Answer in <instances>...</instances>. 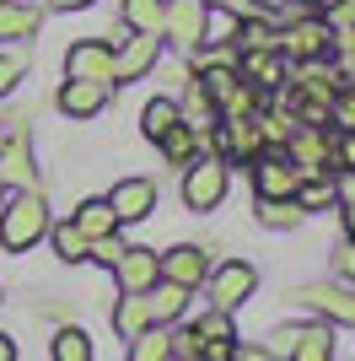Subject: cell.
<instances>
[{"label": "cell", "mask_w": 355, "mask_h": 361, "mask_svg": "<svg viewBox=\"0 0 355 361\" xmlns=\"http://www.w3.org/2000/svg\"><path fill=\"white\" fill-rule=\"evenodd\" d=\"M0 183H16V189H38V173H32V151L22 135L0 140Z\"/></svg>", "instance_id": "16"}, {"label": "cell", "mask_w": 355, "mask_h": 361, "mask_svg": "<svg viewBox=\"0 0 355 361\" xmlns=\"http://www.w3.org/2000/svg\"><path fill=\"white\" fill-rule=\"evenodd\" d=\"M237 81H242V75H237L232 65H221V60L199 71V92H205V97H210V103H216V108H221L226 97H232V87H237Z\"/></svg>", "instance_id": "30"}, {"label": "cell", "mask_w": 355, "mask_h": 361, "mask_svg": "<svg viewBox=\"0 0 355 361\" xmlns=\"http://www.w3.org/2000/svg\"><path fill=\"white\" fill-rule=\"evenodd\" d=\"M328 200H334V173H307L296 183V205L301 211H323Z\"/></svg>", "instance_id": "31"}, {"label": "cell", "mask_w": 355, "mask_h": 361, "mask_svg": "<svg viewBox=\"0 0 355 361\" xmlns=\"http://www.w3.org/2000/svg\"><path fill=\"white\" fill-rule=\"evenodd\" d=\"M65 81H113V44L103 38H87V44H70L65 54Z\"/></svg>", "instance_id": "7"}, {"label": "cell", "mask_w": 355, "mask_h": 361, "mask_svg": "<svg viewBox=\"0 0 355 361\" xmlns=\"http://www.w3.org/2000/svg\"><path fill=\"white\" fill-rule=\"evenodd\" d=\"M44 232H49V205L38 189H16L0 205V243H6V254H27Z\"/></svg>", "instance_id": "1"}, {"label": "cell", "mask_w": 355, "mask_h": 361, "mask_svg": "<svg viewBox=\"0 0 355 361\" xmlns=\"http://www.w3.org/2000/svg\"><path fill=\"white\" fill-rule=\"evenodd\" d=\"M178 119H183V124H194V130H199V135H210V130H216V124H221V108L210 103L205 92H199V81H194V87H189V97H183V103H178Z\"/></svg>", "instance_id": "25"}, {"label": "cell", "mask_w": 355, "mask_h": 361, "mask_svg": "<svg viewBox=\"0 0 355 361\" xmlns=\"http://www.w3.org/2000/svg\"><path fill=\"white\" fill-rule=\"evenodd\" d=\"M328 54H334L340 81L350 87V81H355V27H340V32H334V49H328Z\"/></svg>", "instance_id": "35"}, {"label": "cell", "mask_w": 355, "mask_h": 361, "mask_svg": "<svg viewBox=\"0 0 355 361\" xmlns=\"http://www.w3.org/2000/svg\"><path fill=\"white\" fill-rule=\"evenodd\" d=\"M259 221H264L269 232H291V226L307 221V211H301L296 200H259Z\"/></svg>", "instance_id": "29"}, {"label": "cell", "mask_w": 355, "mask_h": 361, "mask_svg": "<svg viewBox=\"0 0 355 361\" xmlns=\"http://www.w3.org/2000/svg\"><path fill=\"white\" fill-rule=\"evenodd\" d=\"M92 0H54V11H87Z\"/></svg>", "instance_id": "47"}, {"label": "cell", "mask_w": 355, "mask_h": 361, "mask_svg": "<svg viewBox=\"0 0 355 361\" xmlns=\"http://www.w3.org/2000/svg\"><path fill=\"white\" fill-rule=\"evenodd\" d=\"M103 200L113 205L118 226H124V221H146V216L156 211V183H151V178H118L113 195H103Z\"/></svg>", "instance_id": "9"}, {"label": "cell", "mask_w": 355, "mask_h": 361, "mask_svg": "<svg viewBox=\"0 0 355 361\" xmlns=\"http://www.w3.org/2000/svg\"><path fill=\"white\" fill-rule=\"evenodd\" d=\"M340 275H344V281H355V238L340 248Z\"/></svg>", "instance_id": "44"}, {"label": "cell", "mask_w": 355, "mask_h": 361, "mask_svg": "<svg viewBox=\"0 0 355 361\" xmlns=\"http://www.w3.org/2000/svg\"><path fill=\"white\" fill-rule=\"evenodd\" d=\"M146 307H151V324H173V318L189 307V291L173 286V281H156V286L146 291Z\"/></svg>", "instance_id": "24"}, {"label": "cell", "mask_w": 355, "mask_h": 361, "mask_svg": "<svg viewBox=\"0 0 355 361\" xmlns=\"http://www.w3.org/2000/svg\"><path fill=\"white\" fill-rule=\"evenodd\" d=\"M237 345L232 340H199V361H232Z\"/></svg>", "instance_id": "42"}, {"label": "cell", "mask_w": 355, "mask_h": 361, "mask_svg": "<svg viewBox=\"0 0 355 361\" xmlns=\"http://www.w3.org/2000/svg\"><path fill=\"white\" fill-rule=\"evenodd\" d=\"M113 329L124 334V340H135V334L151 329V307H146V291H124V297L113 302Z\"/></svg>", "instance_id": "19"}, {"label": "cell", "mask_w": 355, "mask_h": 361, "mask_svg": "<svg viewBox=\"0 0 355 361\" xmlns=\"http://www.w3.org/2000/svg\"><path fill=\"white\" fill-rule=\"evenodd\" d=\"M75 226H81V238H108V232H118V216H113V205L108 200H81L75 205V216H70Z\"/></svg>", "instance_id": "20"}, {"label": "cell", "mask_w": 355, "mask_h": 361, "mask_svg": "<svg viewBox=\"0 0 355 361\" xmlns=\"http://www.w3.org/2000/svg\"><path fill=\"white\" fill-rule=\"evenodd\" d=\"M205 6H210V0H205Z\"/></svg>", "instance_id": "52"}, {"label": "cell", "mask_w": 355, "mask_h": 361, "mask_svg": "<svg viewBox=\"0 0 355 361\" xmlns=\"http://www.w3.org/2000/svg\"><path fill=\"white\" fill-rule=\"evenodd\" d=\"M328 124H334V130H355V87L334 92V103H328Z\"/></svg>", "instance_id": "38"}, {"label": "cell", "mask_w": 355, "mask_h": 361, "mask_svg": "<svg viewBox=\"0 0 355 361\" xmlns=\"http://www.w3.org/2000/svg\"><path fill=\"white\" fill-rule=\"evenodd\" d=\"M162 60V32H130L113 44V81H140Z\"/></svg>", "instance_id": "5"}, {"label": "cell", "mask_w": 355, "mask_h": 361, "mask_svg": "<svg viewBox=\"0 0 355 361\" xmlns=\"http://www.w3.org/2000/svg\"><path fill=\"white\" fill-rule=\"evenodd\" d=\"M118 16H124V32H162L167 0H118Z\"/></svg>", "instance_id": "22"}, {"label": "cell", "mask_w": 355, "mask_h": 361, "mask_svg": "<svg viewBox=\"0 0 355 361\" xmlns=\"http://www.w3.org/2000/svg\"><path fill=\"white\" fill-rule=\"evenodd\" d=\"M44 238L54 243V254L65 259V264H81V259H87V238H81V226H75V221H49Z\"/></svg>", "instance_id": "28"}, {"label": "cell", "mask_w": 355, "mask_h": 361, "mask_svg": "<svg viewBox=\"0 0 355 361\" xmlns=\"http://www.w3.org/2000/svg\"><path fill=\"white\" fill-rule=\"evenodd\" d=\"M49 350H54V361H92V340L81 329H59Z\"/></svg>", "instance_id": "36"}, {"label": "cell", "mask_w": 355, "mask_h": 361, "mask_svg": "<svg viewBox=\"0 0 355 361\" xmlns=\"http://www.w3.org/2000/svg\"><path fill=\"white\" fill-rule=\"evenodd\" d=\"M205 0H167V16H162V32L167 38H178L183 49H199V38H205Z\"/></svg>", "instance_id": "10"}, {"label": "cell", "mask_w": 355, "mask_h": 361, "mask_svg": "<svg viewBox=\"0 0 355 361\" xmlns=\"http://www.w3.org/2000/svg\"><path fill=\"white\" fill-rule=\"evenodd\" d=\"M22 71H27V65L16 60V54H0V97H6V92L22 81Z\"/></svg>", "instance_id": "41"}, {"label": "cell", "mask_w": 355, "mask_h": 361, "mask_svg": "<svg viewBox=\"0 0 355 361\" xmlns=\"http://www.w3.org/2000/svg\"><path fill=\"white\" fill-rule=\"evenodd\" d=\"M216 135H221L226 157H248V162H253V157H264V140H259V119H253V114H248V119H221V124H216ZM226 157H221V162H226Z\"/></svg>", "instance_id": "15"}, {"label": "cell", "mask_w": 355, "mask_h": 361, "mask_svg": "<svg viewBox=\"0 0 355 361\" xmlns=\"http://www.w3.org/2000/svg\"><path fill=\"white\" fill-rule=\"evenodd\" d=\"M103 103H108L103 81H65L59 87V114H70V119H97Z\"/></svg>", "instance_id": "14"}, {"label": "cell", "mask_w": 355, "mask_h": 361, "mask_svg": "<svg viewBox=\"0 0 355 361\" xmlns=\"http://www.w3.org/2000/svg\"><path fill=\"white\" fill-rule=\"evenodd\" d=\"M232 44H242V54H264V49H280V27H269L264 16H248V22H237Z\"/></svg>", "instance_id": "26"}, {"label": "cell", "mask_w": 355, "mask_h": 361, "mask_svg": "<svg viewBox=\"0 0 355 361\" xmlns=\"http://www.w3.org/2000/svg\"><path fill=\"white\" fill-rule=\"evenodd\" d=\"M0 140H6V130H0Z\"/></svg>", "instance_id": "51"}, {"label": "cell", "mask_w": 355, "mask_h": 361, "mask_svg": "<svg viewBox=\"0 0 355 361\" xmlns=\"http://www.w3.org/2000/svg\"><path fill=\"white\" fill-rule=\"evenodd\" d=\"M124 248H130V243L118 238V232H108V238H92V243H87V259H97V264H108V270H113Z\"/></svg>", "instance_id": "39"}, {"label": "cell", "mask_w": 355, "mask_h": 361, "mask_svg": "<svg viewBox=\"0 0 355 361\" xmlns=\"http://www.w3.org/2000/svg\"><path fill=\"white\" fill-rule=\"evenodd\" d=\"M296 183H301V173H296V162L285 151L253 157V189H259V200H296Z\"/></svg>", "instance_id": "6"}, {"label": "cell", "mask_w": 355, "mask_h": 361, "mask_svg": "<svg viewBox=\"0 0 355 361\" xmlns=\"http://www.w3.org/2000/svg\"><path fill=\"white\" fill-rule=\"evenodd\" d=\"M210 302L221 307V313H237L242 302L253 297V286H259V270H253L248 259H226L221 270H210Z\"/></svg>", "instance_id": "4"}, {"label": "cell", "mask_w": 355, "mask_h": 361, "mask_svg": "<svg viewBox=\"0 0 355 361\" xmlns=\"http://www.w3.org/2000/svg\"><path fill=\"white\" fill-rule=\"evenodd\" d=\"M205 275H210V254L194 248V243H178V248L162 254V281H173V286L194 291V286H205Z\"/></svg>", "instance_id": "8"}, {"label": "cell", "mask_w": 355, "mask_h": 361, "mask_svg": "<svg viewBox=\"0 0 355 361\" xmlns=\"http://www.w3.org/2000/svg\"><path fill=\"white\" fill-rule=\"evenodd\" d=\"M113 275H118L124 291H151L162 281V254H156V248H124L118 264H113Z\"/></svg>", "instance_id": "11"}, {"label": "cell", "mask_w": 355, "mask_h": 361, "mask_svg": "<svg viewBox=\"0 0 355 361\" xmlns=\"http://www.w3.org/2000/svg\"><path fill=\"white\" fill-rule=\"evenodd\" d=\"M242 81H248V87H259V92H275L285 81V54L280 49H264V54H242Z\"/></svg>", "instance_id": "17"}, {"label": "cell", "mask_w": 355, "mask_h": 361, "mask_svg": "<svg viewBox=\"0 0 355 361\" xmlns=\"http://www.w3.org/2000/svg\"><path fill=\"white\" fill-rule=\"evenodd\" d=\"M156 146L167 151V162H173V167H189L194 157H199V146H205V135H199L194 124H173V130H167Z\"/></svg>", "instance_id": "23"}, {"label": "cell", "mask_w": 355, "mask_h": 361, "mask_svg": "<svg viewBox=\"0 0 355 361\" xmlns=\"http://www.w3.org/2000/svg\"><path fill=\"white\" fill-rule=\"evenodd\" d=\"M130 361H173V329L151 324L146 334H135L130 340Z\"/></svg>", "instance_id": "27"}, {"label": "cell", "mask_w": 355, "mask_h": 361, "mask_svg": "<svg viewBox=\"0 0 355 361\" xmlns=\"http://www.w3.org/2000/svg\"><path fill=\"white\" fill-rule=\"evenodd\" d=\"M296 6H307V11H323L328 0H296Z\"/></svg>", "instance_id": "49"}, {"label": "cell", "mask_w": 355, "mask_h": 361, "mask_svg": "<svg viewBox=\"0 0 355 361\" xmlns=\"http://www.w3.org/2000/svg\"><path fill=\"white\" fill-rule=\"evenodd\" d=\"M237 22H242L237 11H216V6H210V11H205V38H199V49H205V44H232V38H237Z\"/></svg>", "instance_id": "33"}, {"label": "cell", "mask_w": 355, "mask_h": 361, "mask_svg": "<svg viewBox=\"0 0 355 361\" xmlns=\"http://www.w3.org/2000/svg\"><path fill=\"white\" fill-rule=\"evenodd\" d=\"M334 49V27L328 22H312V16H296L291 27L280 32V54L296 65H312V60H328Z\"/></svg>", "instance_id": "3"}, {"label": "cell", "mask_w": 355, "mask_h": 361, "mask_svg": "<svg viewBox=\"0 0 355 361\" xmlns=\"http://www.w3.org/2000/svg\"><path fill=\"white\" fill-rule=\"evenodd\" d=\"M328 173H355V130L328 135Z\"/></svg>", "instance_id": "34"}, {"label": "cell", "mask_w": 355, "mask_h": 361, "mask_svg": "<svg viewBox=\"0 0 355 361\" xmlns=\"http://www.w3.org/2000/svg\"><path fill=\"white\" fill-rule=\"evenodd\" d=\"M296 297L307 302V307H318L328 324H350V329H355V291H350V286H328V281H312V286H301Z\"/></svg>", "instance_id": "12"}, {"label": "cell", "mask_w": 355, "mask_h": 361, "mask_svg": "<svg viewBox=\"0 0 355 361\" xmlns=\"http://www.w3.org/2000/svg\"><path fill=\"white\" fill-rule=\"evenodd\" d=\"M340 216H344V232L355 238V211H344V205H340Z\"/></svg>", "instance_id": "48"}, {"label": "cell", "mask_w": 355, "mask_h": 361, "mask_svg": "<svg viewBox=\"0 0 355 361\" xmlns=\"http://www.w3.org/2000/svg\"><path fill=\"white\" fill-rule=\"evenodd\" d=\"M226 162L221 157H194L189 162V173H183V205H189V211H216V205H221L226 200Z\"/></svg>", "instance_id": "2"}, {"label": "cell", "mask_w": 355, "mask_h": 361, "mask_svg": "<svg viewBox=\"0 0 355 361\" xmlns=\"http://www.w3.org/2000/svg\"><path fill=\"white\" fill-rule=\"evenodd\" d=\"M0 361H16V340L11 334H0Z\"/></svg>", "instance_id": "46"}, {"label": "cell", "mask_w": 355, "mask_h": 361, "mask_svg": "<svg viewBox=\"0 0 355 361\" xmlns=\"http://www.w3.org/2000/svg\"><path fill=\"white\" fill-rule=\"evenodd\" d=\"M291 361H334L328 324H291Z\"/></svg>", "instance_id": "18"}, {"label": "cell", "mask_w": 355, "mask_h": 361, "mask_svg": "<svg viewBox=\"0 0 355 361\" xmlns=\"http://www.w3.org/2000/svg\"><path fill=\"white\" fill-rule=\"evenodd\" d=\"M285 157L296 162L301 178H307V173H328V130H307V124H296L291 140H285Z\"/></svg>", "instance_id": "13"}, {"label": "cell", "mask_w": 355, "mask_h": 361, "mask_svg": "<svg viewBox=\"0 0 355 361\" xmlns=\"http://www.w3.org/2000/svg\"><path fill=\"white\" fill-rule=\"evenodd\" d=\"M38 22H44V11L38 6H22V0H0V38H32L38 32Z\"/></svg>", "instance_id": "21"}, {"label": "cell", "mask_w": 355, "mask_h": 361, "mask_svg": "<svg viewBox=\"0 0 355 361\" xmlns=\"http://www.w3.org/2000/svg\"><path fill=\"white\" fill-rule=\"evenodd\" d=\"M232 361H275V350H264V345H242Z\"/></svg>", "instance_id": "45"}, {"label": "cell", "mask_w": 355, "mask_h": 361, "mask_svg": "<svg viewBox=\"0 0 355 361\" xmlns=\"http://www.w3.org/2000/svg\"><path fill=\"white\" fill-rule=\"evenodd\" d=\"M259 6H285V0H259Z\"/></svg>", "instance_id": "50"}, {"label": "cell", "mask_w": 355, "mask_h": 361, "mask_svg": "<svg viewBox=\"0 0 355 361\" xmlns=\"http://www.w3.org/2000/svg\"><path fill=\"white\" fill-rule=\"evenodd\" d=\"M334 200L344 211H355V173H334Z\"/></svg>", "instance_id": "43"}, {"label": "cell", "mask_w": 355, "mask_h": 361, "mask_svg": "<svg viewBox=\"0 0 355 361\" xmlns=\"http://www.w3.org/2000/svg\"><path fill=\"white\" fill-rule=\"evenodd\" d=\"M248 114H259V87L237 81V87H232V97L221 103V119H248Z\"/></svg>", "instance_id": "37"}, {"label": "cell", "mask_w": 355, "mask_h": 361, "mask_svg": "<svg viewBox=\"0 0 355 361\" xmlns=\"http://www.w3.org/2000/svg\"><path fill=\"white\" fill-rule=\"evenodd\" d=\"M194 340H232V313H205L199 324H194Z\"/></svg>", "instance_id": "40"}, {"label": "cell", "mask_w": 355, "mask_h": 361, "mask_svg": "<svg viewBox=\"0 0 355 361\" xmlns=\"http://www.w3.org/2000/svg\"><path fill=\"white\" fill-rule=\"evenodd\" d=\"M173 124H183V119H178V103H173V97H156V103H146V114H140V130H146V140H162Z\"/></svg>", "instance_id": "32"}]
</instances>
